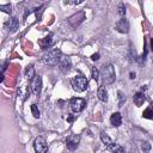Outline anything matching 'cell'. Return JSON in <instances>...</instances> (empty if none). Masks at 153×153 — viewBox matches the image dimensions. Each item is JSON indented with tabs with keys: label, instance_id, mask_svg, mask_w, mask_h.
I'll return each instance as SVG.
<instances>
[{
	"label": "cell",
	"instance_id": "cell-1",
	"mask_svg": "<svg viewBox=\"0 0 153 153\" xmlns=\"http://www.w3.org/2000/svg\"><path fill=\"white\" fill-rule=\"evenodd\" d=\"M62 57V54H61V50L59 49H53V50H49L48 53H45L43 56H42V61L44 65L47 66H55L60 62Z\"/></svg>",
	"mask_w": 153,
	"mask_h": 153
},
{
	"label": "cell",
	"instance_id": "cell-2",
	"mask_svg": "<svg viewBox=\"0 0 153 153\" xmlns=\"http://www.w3.org/2000/svg\"><path fill=\"white\" fill-rule=\"evenodd\" d=\"M100 76H102V81L104 85H110L115 81V69H114V66L112 65H108V66H104L102 72H100Z\"/></svg>",
	"mask_w": 153,
	"mask_h": 153
},
{
	"label": "cell",
	"instance_id": "cell-3",
	"mask_svg": "<svg viewBox=\"0 0 153 153\" xmlns=\"http://www.w3.org/2000/svg\"><path fill=\"white\" fill-rule=\"evenodd\" d=\"M87 79L84 75H76L71 80V85L74 91L76 92H82L87 88Z\"/></svg>",
	"mask_w": 153,
	"mask_h": 153
},
{
	"label": "cell",
	"instance_id": "cell-4",
	"mask_svg": "<svg viewBox=\"0 0 153 153\" xmlns=\"http://www.w3.org/2000/svg\"><path fill=\"white\" fill-rule=\"evenodd\" d=\"M86 105V100L82 99V98H79V97H74L69 100V106L72 109L73 112H80L84 110Z\"/></svg>",
	"mask_w": 153,
	"mask_h": 153
},
{
	"label": "cell",
	"instance_id": "cell-5",
	"mask_svg": "<svg viewBox=\"0 0 153 153\" xmlns=\"http://www.w3.org/2000/svg\"><path fill=\"white\" fill-rule=\"evenodd\" d=\"M79 142H80V136L76 135V134H72V135H68L67 139H66V146L69 151H74L78 148L79 146Z\"/></svg>",
	"mask_w": 153,
	"mask_h": 153
},
{
	"label": "cell",
	"instance_id": "cell-6",
	"mask_svg": "<svg viewBox=\"0 0 153 153\" xmlns=\"http://www.w3.org/2000/svg\"><path fill=\"white\" fill-rule=\"evenodd\" d=\"M33 148H35V152L36 153H47V151H48L47 141L43 137L38 136L35 140V142H33Z\"/></svg>",
	"mask_w": 153,
	"mask_h": 153
},
{
	"label": "cell",
	"instance_id": "cell-7",
	"mask_svg": "<svg viewBox=\"0 0 153 153\" xmlns=\"http://www.w3.org/2000/svg\"><path fill=\"white\" fill-rule=\"evenodd\" d=\"M31 90L33 92V94L38 96L41 93V88H42V78L39 75H35V78L31 80Z\"/></svg>",
	"mask_w": 153,
	"mask_h": 153
},
{
	"label": "cell",
	"instance_id": "cell-8",
	"mask_svg": "<svg viewBox=\"0 0 153 153\" xmlns=\"http://www.w3.org/2000/svg\"><path fill=\"white\" fill-rule=\"evenodd\" d=\"M116 29H117V31H120L122 33H127L129 31V23H128V20L126 18L120 19L116 23Z\"/></svg>",
	"mask_w": 153,
	"mask_h": 153
},
{
	"label": "cell",
	"instance_id": "cell-9",
	"mask_svg": "<svg viewBox=\"0 0 153 153\" xmlns=\"http://www.w3.org/2000/svg\"><path fill=\"white\" fill-rule=\"evenodd\" d=\"M5 27L8 30V31H11V32H13V31H16L17 29H18V19L17 18H10L7 22H5Z\"/></svg>",
	"mask_w": 153,
	"mask_h": 153
},
{
	"label": "cell",
	"instance_id": "cell-10",
	"mask_svg": "<svg viewBox=\"0 0 153 153\" xmlns=\"http://www.w3.org/2000/svg\"><path fill=\"white\" fill-rule=\"evenodd\" d=\"M110 123L114 126V127H120L122 124V116L120 112H114L110 117Z\"/></svg>",
	"mask_w": 153,
	"mask_h": 153
},
{
	"label": "cell",
	"instance_id": "cell-11",
	"mask_svg": "<svg viewBox=\"0 0 153 153\" xmlns=\"http://www.w3.org/2000/svg\"><path fill=\"white\" fill-rule=\"evenodd\" d=\"M145 100H146V98H145V94H143L142 92H136V93L134 94V103H135L136 106L142 105Z\"/></svg>",
	"mask_w": 153,
	"mask_h": 153
},
{
	"label": "cell",
	"instance_id": "cell-12",
	"mask_svg": "<svg viewBox=\"0 0 153 153\" xmlns=\"http://www.w3.org/2000/svg\"><path fill=\"white\" fill-rule=\"evenodd\" d=\"M97 96L102 102H106L108 100V91H106V88L104 86H100L98 88V91H97Z\"/></svg>",
	"mask_w": 153,
	"mask_h": 153
},
{
	"label": "cell",
	"instance_id": "cell-13",
	"mask_svg": "<svg viewBox=\"0 0 153 153\" xmlns=\"http://www.w3.org/2000/svg\"><path fill=\"white\" fill-rule=\"evenodd\" d=\"M60 68H61V71L63 72V73H66V72H68L69 71V61L67 60V59H62L61 57V60H60Z\"/></svg>",
	"mask_w": 153,
	"mask_h": 153
},
{
	"label": "cell",
	"instance_id": "cell-14",
	"mask_svg": "<svg viewBox=\"0 0 153 153\" xmlns=\"http://www.w3.org/2000/svg\"><path fill=\"white\" fill-rule=\"evenodd\" d=\"M100 139H102V141H103V143L105 145V147H106V148H109V147L114 143V141H112V140H111V139H110L105 133H100Z\"/></svg>",
	"mask_w": 153,
	"mask_h": 153
},
{
	"label": "cell",
	"instance_id": "cell-15",
	"mask_svg": "<svg viewBox=\"0 0 153 153\" xmlns=\"http://www.w3.org/2000/svg\"><path fill=\"white\" fill-rule=\"evenodd\" d=\"M39 45L42 47V49H48V48L51 45V38H50V36H49V37H45V38H43V39H41V41H39Z\"/></svg>",
	"mask_w": 153,
	"mask_h": 153
},
{
	"label": "cell",
	"instance_id": "cell-16",
	"mask_svg": "<svg viewBox=\"0 0 153 153\" xmlns=\"http://www.w3.org/2000/svg\"><path fill=\"white\" fill-rule=\"evenodd\" d=\"M109 149H110L111 153H124V149H123L120 145H117V143H115V142L109 147Z\"/></svg>",
	"mask_w": 153,
	"mask_h": 153
},
{
	"label": "cell",
	"instance_id": "cell-17",
	"mask_svg": "<svg viewBox=\"0 0 153 153\" xmlns=\"http://www.w3.org/2000/svg\"><path fill=\"white\" fill-rule=\"evenodd\" d=\"M26 76L29 78V80H30V81L35 78V69H33V67H32V66H30V67H27V68H26Z\"/></svg>",
	"mask_w": 153,
	"mask_h": 153
},
{
	"label": "cell",
	"instance_id": "cell-18",
	"mask_svg": "<svg viewBox=\"0 0 153 153\" xmlns=\"http://www.w3.org/2000/svg\"><path fill=\"white\" fill-rule=\"evenodd\" d=\"M31 112H32L33 117L39 118V110H38V108H37L36 104H32V105H31Z\"/></svg>",
	"mask_w": 153,
	"mask_h": 153
},
{
	"label": "cell",
	"instance_id": "cell-19",
	"mask_svg": "<svg viewBox=\"0 0 153 153\" xmlns=\"http://www.w3.org/2000/svg\"><path fill=\"white\" fill-rule=\"evenodd\" d=\"M143 117L145 118H148V120H152L153 118V112H152V109L151 108H147L145 111H143Z\"/></svg>",
	"mask_w": 153,
	"mask_h": 153
},
{
	"label": "cell",
	"instance_id": "cell-20",
	"mask_svg": "<svg viewBox=\"0 0 153 153\" xmlns=\"http://www.w3.org/2000/svg\"><path fill=\"white\" fill-rule=\"evenodd\" d=\"M0 10L6 12V13H11V5L6 4V5H0Z\"/></svg>",
	"mask_w": 153,
	"mask_h": 153
},
{
	"label": "cell",
	"instance_id": "cell-21",
	"mask_svg": "<svg viewBox=\"0 0 153 153\" xmlns=\"http://www.w3.org/2000/svg\"><path fill=\"white\" fill-rule=\"evenodd\" d=\"M98 76H99V71H98L96 67H93V68H92V79L97 81V80H98Z\"/></svg>",
	"mask_w": 153,
	"mask_h": 153
},
{
	"label": "cell",
	"instance_id": "cell-22",
	"mask_svg": "<svg viewBox=\"0 0 153 153\" xmlns=\"http://www.w3.org/2000/svg\"><path fill=\"white\" fill-rule=\"evenodd\" d=\"M141 147H142V151H143L145 153H148V152L151 151V143H149V142H143Z\"/></svg>",
	"mask_w": 153,
	"mask_h": 153
},
{
	"label": "cell",
	"instance_id": "cell-23",
	"mask_svg": "<svg viewBox=\"0 0 153 153\" xmlns=\"http://www.w3.org/2000/svg\"><path fill=\"white\" fill-rule=\"evenodd\" d=\"M118 98H120V103H118V106H122L123 102H126V97H124V94H123L121 91L118 92Z\"/></svg>",
	"mask_w": 153,
	"mask_h": 153
},
{
	"label": "cell",
	"instance_id": "cell-24",
	"mask_svg": "<svg viewBox=\"0 0 153 153\" xmlns=\"http://www.w3.org/2000/svg\"><path fill=\"white\" fill-rule=\"evenodd\" d=\"M118 12H120V14H121V16H123V14L126 13V8H124V6H123V5H120V11H118Z\"/></svg>",
	"mask_w": 153,
	"mask_h": 153
},
{
	"label": "cell",
	"instance_id": "cell-25",
	"mask_svg": "<svg viewBox=\"0 0 153 153\" xmlns=\"http://www.w3.org/2000/svg\"><path fill=\"white\" fill-rule=\"evenodd\" d=\"M91 59H92V60H98V59H99V54H98V53H97V54H93Z\"/></svg>",
	"mask_w": 153,
	"mask_h": 153
},
{
	"label": "cell",
	"instance_id": "cell-26",
	"mask_svg": "<svg viewBox=\"0 0 153 153\" xmlns=\"http://www.w3.org/2000/svg\"><path fill=\"white\" fill-rule=\"evenodd\" d=\"M2 81H4V74L0 73V82H2Z\"/></svg>",
	"mask_w": 153,
	"mask_h": 153
}]
</instances>
